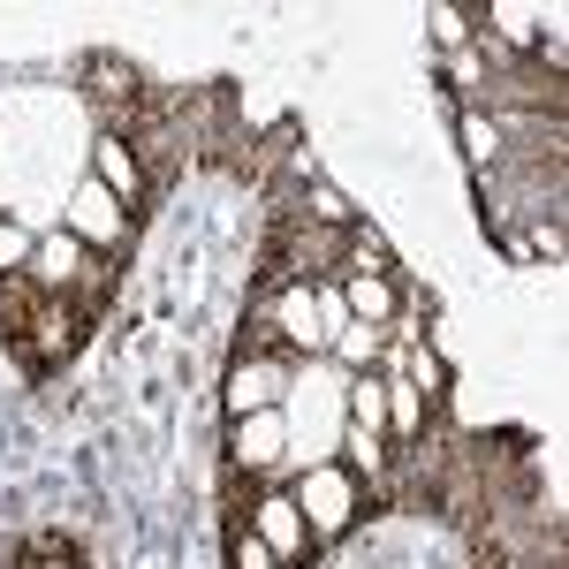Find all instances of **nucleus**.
<instances>
[{
	"instance_id": "nucleus-1",
	"label": "nucleus",
	"mask_w": 569,
	"mask_h": 569,
	"mask_svg": "<svg viewBox=\"0 0 569 569\" xmlns=\"http://www.w3.org/2000/svg\"><path fill=\"white\" fill-rule=\"evenodd\" d=\"M289 501L305 509L311 539H335V531H350V517H357V479L342 463H319V471H305V486H297Z\"/></svg>"
},
{
	"instance_id": "nucleus-2",
	"label": "nucleus",
	"mask_w": 569,
	"mask_h": 569,
	"mask_svg": "<svg viewBox=\"0 0 569 569\" xmlns=\"http://www.w3.org/2000/svg\"><path fill=\"white\" fill-rule=\"evenodd\" d=\"M61 228H69L84 251H122V243H130V213H122V198H114V190H99V182H84V190L69 198Z\"/></svg>"
},
{
	"instance_id": "nucleus-3",
	"label": "nucleus",
	"mask_w": 569,
	"mask_h": 569,
	"mask_svg": "<svg viewBox=\"0 0 569 569\" xmlns=\"http://www.w3.org/2000/svg\"><path fill=\"white\" fill-rule=\"evenodd\" d=\"M281 448H289V426H281V410H259V418H228V471H243V479H266V471H281Z\"/></svg>"
},
{
	"instance_id": "nucleus-4",
	"label": "nucleus",
	"mask_w": 569,
	"mask_h": 569,
	"mask_svg": "<svg viewBox=\"0 0 569 569\" xmlns=\"http://www.w3.org/2000/svg\"><path fill=\"white\" fill-rule=\"evenodd\" d=\"M243 525L273 547V562H311V547H319V539H311V525H305V509H297L289 493H259Z\"/></svg>"
},
{
	"instance_id": "nucleus-5",
	"label": "nucleus",
	"mask_w": 569,
	"mask_h": 569,
	"mask_svg": "<svg viewBox=\"0 0 569 569\" xmlns=\"http://www.w3.org/2000/svg\"><path fill=\"white\" fill-rule=\"evenodd\" d=\"M281 372H289V357H236L228 365V418H259L273 410V395H281Z\"/></svg>"
},
{
	"instance_id": "nucleus-6",
	"label": "nucleus",
	"mask_w": 569,
	"mask_h": 569,
	"mask_svg": "<svg viewBox=\"0 0 569 569\" xmlns=\"http://www.w3.org/2000/svg\"><path fill=\"white\" fill-rule=\"evenodd\" d=\"M91 259H99V251H84V243L61 228V236H46L39 251H31V281H39L46 297H77V281L91 273Z\"/></svg>"
},
{
	"instance_id": "nucleus-7",
	"label": "nucleus",
	"mask_w": 569,
	"mask_h": 569,
	"mask_svg": "<svg viewBox=\"0 0 569 569\" xmlns=\"http://www.w3.org/2000/svg\"><path fill=\"white\" fill-rule=\"evenodd\" d=\"M91 182H99V190H114V198H122V213L144 206V190H152V176L137 168V152L122 144V137H99V144H91Z\"/></svg>"
},
{
	"instance_id": "nucleus-8",
	"label": "nucleus",
	"mask_w": 569,
	"mask_h": 569,
	"mask_svg": "<svg viewBox=\"0 0 569 569\" xmlns=\"http://www.w3.org/2000/svg\"><path fill=\"white\" fill-rule=\"evenodd\" d=\"M39 311H46V289L31 281V266H23V273H0V335H8L16 357H23V342H31Z\"/></svg>"
},
{
	"instance_id": "nucleus-9",
	"label": "nucleus",
	"mask_w": 569,
	"mask_h": 569,
	"mask_svg": "<svg viewBox=\"0 0 569 569\" xmlns=\"http://www.w3.org/2000/svg\"><path fill=\"white\" fill-rule=\"evenodd\" d=\"M84 77H91V107L107 114V130H114V122L130 114L137 99H144V77H137L130 61H114V53H99V61H91Z\"/></svg>"
},
{
	"instance_id": "nucleus-10",
	"label": "nucleus",
	"mask_w": 569,
	"mask_h": 569,
	"mask_svg": "<svg viewBox=\"0 0 569 569\" xmlns=\"http://www.w3.org/2000/svg\"><path fill=\"white\" fill-rule=\"evenodd\" d=\"M342 311H350L357 327H380V335H388L395 311H402V297H395V273H350V281H342Z\"/></svg>"
},
{
	"instance_id": "nucleus-11",
	"label": "nucleus",
	"mask_w": 569,
	"mask_h": 569,
	"mask_svg": "<svg viewBox=\"0 0 569 569\" xmlns=\"http://www.w3.org/2000/svg\"><path fill=\"white\" fill-rule=\"evenodd\" d=\"M380 426H388V380H357L350 388V433L380 440Z\"/></svg>"
},
{
	"instance_id": "nucleus-12",
	"label": "nucleus",
	"mask_w": 569,
	"mask_h": 569,
	"mask_svg": "<svg viewBox=\"0 0 569 569\" xmlns=\"http://www.w3.org/2000/svg\"><path fill=\"white\" fill-rule=\"evenodd\" d=\"M228 569H281V562H273V547H266V539L243 525V517L228 525Z\"/></svg>"
},
{
	"instance_id": "nucleus-13",
	"label": "nucleus",
	"mask_w": 569,
	"mask_h": 569,
	"mask_svg": "<svg viewBox=\"0 0 569 569\" xmlns=\"http://www.w3.org/2000/svg\"><path fill=\"white\" fill-rule=\"evenodd\" d=\"M388 426H395V433H418V426H426V410H418V388H410V380H388Z\"/></svg>"
},
{
	"instance_id": "nucleus-14",
	"label": "nucleus",
	"mask_w": 569,
	"mask_h": 569,
	"mask_svg": "<svg viewBox=\"0 0 569 569\" xmlns=\"http://www.w3.org/2000/svg\"><path fill=\"white\" fill-rule=\"evenodd\" d=\"M380 342H388V335H380V327H335V350L350 357V365H372V357H380Z\"/></svg>"
},
{
	"instance_id": "nucleus-15",
	"label": "nucleus",
	"mask_w": 569,
	"mask_h": 569,
	"mask_svg": "<svg viewBox=\"0 0 569 569\" xmlns=\"http://www.w3.org/2000/svg\"><path fill=\"white\" fill-rule=\"evenodd\" d=\"M463 152H471V160H501V122H486V114H463Z\"/></svg>"
},
{
	"instance_id": "nucleus-16",
	"label": "nucleus",
	"mask_w": 569,
	"mask_h": 569,
	"mask_svg": "<svg viewBox=\"0 0 569 569\" xmlns=\"http://www.w3.org/2000/svg\"><path fill=\"white\" fill-rule=\"evenodd\" d=\"M305 220H319V228H350V198H342L335 182H319L311 206H305Z\"/></svg>"
},
{
	"instance_id": "nucleus-17",
	"label": "nucleus",
	"mask_w": 569,
	"mask_h": 569,
	"mask_svg": "<svg viewBox=\"0 0 569 569\" xmlns=\"http://www.w3.org/2000/svg\"><path fill=\"white\" fill-rule=\"evenodd\" d=\"M16 562H23V569H77V547H61V539H31Z\"/></svg>"
},
{
	"instance_id": "nucleus-18",
	"label": "nucleus",
	"mask_w": 569,
	"mask_h": 569,
	"mask_svg": "<svg viewBox=\"0 0 569 569\" xmlns=\"http://www.w3.org/2000/svg\"><path fill=\"white\" fill-rule=\"evenodd\" d=\"M31 251H39V243H31L16 220H0V273H23V266H31Z\"/></svg>"
},
{
	"instance_id": "nucleus-19",
	"label": "nucleus",
	"mask_w": 569,
	"mask_h": 569,
	"mask_svg": "<svg viewBox=\"0 0 569 569\" xmlns=\"http://www.w3.org/2000/svg\"><path fill=\"white\" fill-rule=\"evenodd\" d=\"M486 23H493L501 39H531V16H525V8H486Z\"/></svg>"
},
{
	"instance_id": "nucleus-20",
	"label": "nucleus",
	"mask_w": 569,
	"mask_h": 569,
	"mask_svg": "<svg viewBox=\"0 0 569 569\" xmlns=\"http://www.w3.org/2000/svg\"><path fill=\"white\" fill-rule=\"evenodd\" d=\"M410 372H418V380H426V395H440V388H448V372H440V357H426V350L410 357Z\"/></svg>"
},
{
	"instance_id": "nucleus-21",
	"label": "nucleus",
	"mask_w": 569,
	"mask_h": 569,
	"mask_svg": "<svg viewBox=\"0 0 569 569\" xmlns=\"http://www.w3.org/2000/svg\"><path fill=\"white\" fill-rule=\"evenodd\" d=\"M433 23H440V46H463V16H456V8H440Z\"/></svg>"
}]
</instances>
